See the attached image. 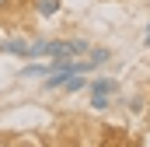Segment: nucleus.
Segmentation results:
<instances>
[{"label": "nucleus", "instance_id": "20e7f679", "mask_svg": "<svg viewBox=\"0 0 150 147\" xmlns=\"http://www.w3.org/2000/svg\"><path fill=\"white\" fill-rule=\"evenodd\" d=\"M87 60H91L94 67H105V63L112 60V49H105V46H91V49H87Z\"/></svg>", "mask_w": 150, "mask_h": 147}, {"label": "nucleus", "instance_id": "7ed1b4c3", "mask_svg": "<svg viewBox=\"0 0 150 147\" xmlns=\"http://www.w3.org/2000/svg\"><path fill=\"white\" fill-rule=\"evenodd\" d=\"M63 7V0H35V14L38 18H56Z\"/></svg>", "mask_w": 150, "mask_h": 147}, {"label": "nucleus", "instance_id": "9d476101", "mask_svg": "<svg viewBox=\"0 0 150 147\" xmlns=\"http://www.w3.org/2000/svg\"><path fill=\"white\" fill-rule=\"evenodd\" d=\"M147 126H150V109H147Z\"/></svg>", "mask_w": 150, "mask_h": 147}, {"label": "nucleus", "instance_id": "6e6552de", "mask_svg": "<svg viewBox=\"0 0 150 147\" xmlns=\"http://www.w3.org/2000/svg\"><path fill=\"white\" fill-rule=\"evenodd\" d=\"M143 46H147V49H150V28H147V35H143Z\"/></svg>", "mask_w": 150, "mask_h": 147}, {"label": "nucleus", "instance_id": "f03ea898", "mask_svg": "<svg viewBox=\"0 0 150 147\" xmlns=\"http://www.w3.org/2000/svg\"><path fill=\"white\" fill-rule=\"evenodd\" d=\"M87 91L91 95H119V81H112V77H94V81H87Z\"/></svg>", "mask_w": 150, "mask_h": 147}, {"label": "nucleus", "instance_id": "0eeeda50", "mask_svg": "<svg viewBox=\"0 0 150 147\" xmlns=\"http://www.w3.org/2000/svg\"><path fill=\"white\" fill-rule=\"evenodd\" d=\"M129 112H136V116L147 112V98H143V95H133V98H129Z\"/></svg>", "mask_w": 150, "mask_h": 147}, {"label": "nucleus", "instance_id": "1a4fd4ad", "mask_svg": "<svg viewBox=\"0 0 150 147\" xmlns=\"http://www.w3.org/2000/svg\"><path fill=\"white\" fill-rule=\"evenodd\" d=\"M7 4H14V0H0V11H4V7H7Z\"/></svg>", "mask_w": 150, "mask_h": 147}, {"label": "nucleus", "instance_id": "39448f33", "mask_svg": "<svg viewBox=\"0 0 150 147\" xmlns=\"http://www.w3.org/2000/svg\"><path fill=\"white\" fill-rule=\"evenodd\" d=\"M87 49H91V42H87L84 35H74V39H70V53H74V56H87Z\"/></svg>", "mask_w": 150, "mask_h": 147}, {"label": "nucleus", "instance_id": "f257e3e1", "mask_svg": "<svg viewBox=\"0 0 150 147\" xmlns=\"http://www.w3.org/2000/svg\"><path fill=\"white\" fill-rule=\"evenodd\" d=\"M0 53H4V56H21V60H28V39H25V35L0 39Z\"/></svg>", "mask_w": 150, "mask_h": 147}, {"label": "nucleus", "instance_id": "423d86ee", "mask_svg": "<svg viewBox=\"0 0 150 147\" xmlns=\"http://www.w3.org/2000/svg\"><path fill=\"white\" fill-rule=\"evenodd\" d=\"M91 105L98 112H105V109H112V95H91Z\"/></svg>", "mask_w": 150, "mask_h": 147}]
</instances>
